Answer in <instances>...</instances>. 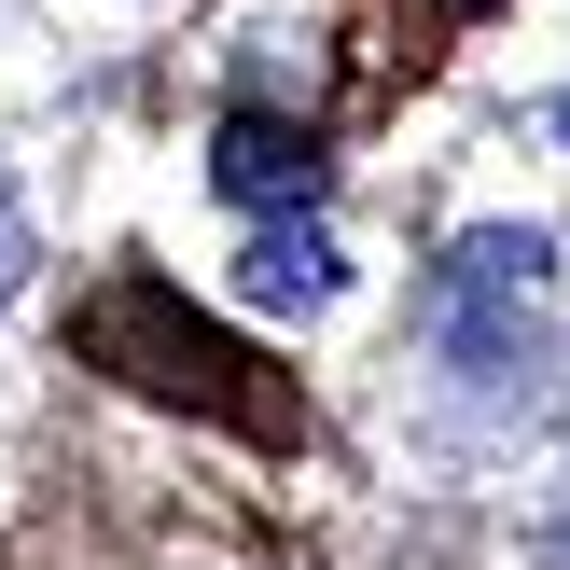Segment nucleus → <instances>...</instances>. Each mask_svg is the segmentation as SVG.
I'll use <instances>...</instances> for the list:
<instances>
[{
	"label": "nucleus",
	"mask_w": 570,
	"mask_h": 570,
	"mask_svg": "<svg viewBox=\"0 0 570 570\" xmlns=\"http://www.w3.org/2000/svg\"><path fill=\"white\" fill-rule=\"evenodd\" d=\"M209 181L237 195V209H306V195H321V139L278 126V111H237V126L209 139Z\"/></svg>",
	"instance_id": "1"
},
{
	"label": "nucleus",
	"mask_w": 570,
	"mask_h": 570,
	"mask_svg": "<svg viewBox=\"0 0 570 570\" xmlns=\"http://www.w3.org/2000/svg\"><path fill=\"white\" fill-rule=\"evenodd\" d=\"M237 293L250 306H334V237H321V223H265V237H250L237 250Z\"/></svg>",
	"instance_id": "2"
},
{
	"label": "nucleus",
	"mask_w": 570,
	"mask_h": 570,
	"mask_svg": "<svg viewBox=\"0 0 570 570\" xmlns=\"http://www.w3.org/2000/svg\"><path fill=\"white\" fill-rule=\"evenodd\" d=\"M14 278H28V223H14V195H0V306H14Z\"/></svg>",
	"instance_id": "3"
},
{
	"label": "nucleus",
	"mask_w": 570,
	"mask_h": 570,
	"mask_svg": "<svg viewBox=\"0 0 570 570\" xmlns=\"http://www.w3.org/2000/svg\"><path fill=\"white\" fill-rule=\"evenodd\" d=\"M557 139H570V98H557Z\"/></svg>",
	"instance_id": "4"
}]
</instances>
